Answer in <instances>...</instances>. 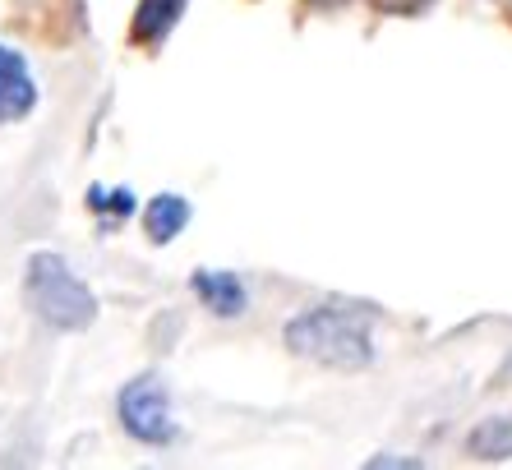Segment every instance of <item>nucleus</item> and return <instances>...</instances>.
<instances>
[{
  "mask_svg": "<svg viewBox=\"0 0 512 470\" xmlns=\"http://www.w3.org/2000/svg\"><path fill=\"white\" fill-rule=\"evenodd\" d=\"M286 346L314 365L328 369H365L374 360V337L370 323L360 314H346V309H305L300 318L286 323Z\"/></svg>",
  "mask_w": 512,
  "mask_h": 470,
  "instance_id": "f257e3e1",
  "label": "nucleus"
},
{
  "mask_svg": "<svg viewBox=\"0 0 512 470\" xmlns=\"http://www.w3.org/2000/svg\"><path fill=\"white\" fill-rule=\"evenodd\" d=\"M24 295H28V305H33V314L60 332H84L97 318L93 291L74 277V268L60 254H33L28 259Z\"/></svg>",
  "mask_w": 512,
  "mask_h": 470,
  "instance_id": "f03ea898",
  "label": "nucleus"
},
{
  "mask_svg": "<svg viewBox=\"0 0 512 470\" xmlns=\"http://www.w3.org/2000/svg\"><path fill=\"white\" fill-rule=\"evenodd\" d=\"M120 424H125V434L148 447L171 443L176 438V420H171L167 388L157 378H134L130 388L120 392Z\"/></svg>",
  "mask_w": 512,
  "mask_h": 470,
  "instance_id": "7ed1b4c3",
  "label": "nucleus"
},
{
  "mask_svg": "<svg viewBox=\"0 0 512 470\" xmlns=\"http://www.w3.org/2000/svg\"><path fill=\"white\" fill-rule=\"evenodd\" d=\"M190 286H194V295H199L203 305L213 309V314H222V318L245 314V286H240L236 272H213V268H203V272H194Z\"/></svg>",
  "mask_w": 512,
  "mask_h": 470,
  "instance_id": "20e7f679",
  "label": "nucleus"
},
{
  "mask_svg": "<svg viewBox=\"0 0 512 470\" xmlns=\"http://www.w3.org/2000/svg\"><path fill=\"white\" fill-rule=\"evenodd\" d=\"M185 222H190V203L180 199V194H157V199L143 208V231H148L153 245L176 240V235L185 231Z\"/></svg>",
  "mask_w": 512,
  "mask_h": 470,
  "instance_id": "39448f33",
  "label": "nucleus"
},
{
  "mask_svg": "<svg viewBox=\"0 0 512 470\" xmlns=\"http://www.w3.org/2000/svg\"><path fill=\"white\" fill-rule=\"evenodd\" d=\"M185 14V0H139L134 10V24H130V37L134 42H162V37L176 28V19Z\"/></svg>",
  "mask_w": 512,
  "mask_h": 470,
  "instance_id": "423d86ee",
  "label": "nucleus"
},
{
  "mask_svg": "<svg viewBox=\"0 0 512 470\" xmlns=\"http://www.w3.org/2000/svg\"><path fill=\"white\" fill-rule=\"evenodd\" d=\"M466 447L476 452L480 461H508L512 457V415H489L471 429Z\"/></svg>",
  "mask_w": 512,
  "mask_h": 470,
  "instance_id": "0eeeda50",
  "label": "nucleus"
},
{
  "mask_svg": "<svg viewBox=\"0 0 512 470\" xmlns=\"http://www.w3.org/2000/svg\"><path fill=\"white\" fill-rule=\"evenodd\" d=\"M37 102V88L24 70H5L0 74V120H14V116H28Z\"/></svg>",
  "mask_w": 512,
  "mask_h": 470,
  "instance_id": "6e6552de",
  "label": "nucleus"
},
{
  "mask_svg": "<svg viewBox=\"0 0 512 470\" xmlns=\"http://www.w3.org/2000/svg\"><path fill=\"white\" fill-rule=\"evenodd\" d=\"M93 208H111V212H120V217H130L134 212V194L130 189H116V194H102V189H93Z\"/></svg>",
  "mask_w": 512,
  "mask_h": 470,
  "instance_id": "1a4fd4ad",
  "label": "nucleus"
},
{
  "mask_svg": "<svg viewBox=\"0 0 512 470\" xmlns=\"http://www.w3.org/2000/svg\"><path fill=\"white\" fill-rule=\"evenodd\" d=\"M379 14H420L429 0H370Z\"/></svg>",
  "mask_w": 512,
  "mask_h": 470,
  "instance_id": "9d476101",
  "label": "nucleus"
},
{
  "mask_svg": "<svg viewBox=\"0 0 512 470\" xmlns=\"http://www.w3.org/2000/svg\"><path fill=\"white\" fill-rule=\"evenodd\" d=\"M5 70H24V56H14V51L0 47V74H5Z\"/></svg>",
  "mask_w": 512,
  "mask_h": 470,
  "instance_id": "9b49d317",
  "label": "nucleus"
},
{
  "mask_svg": "<svg viewBox=\"0 0 512 470\" xmlns=\"http://www.w3.org/2000/svg\"><path fill=\"white\" fill-rule=\"evenodd\" d=\"M310 5H319V10H337V5H346V0H310Z\"/></svg>",
  "mask_w": 512,
  "mask_h": 470,
  "instance_id": "f8f14e48",
  "label": "nucleus"
}]
</instances>
